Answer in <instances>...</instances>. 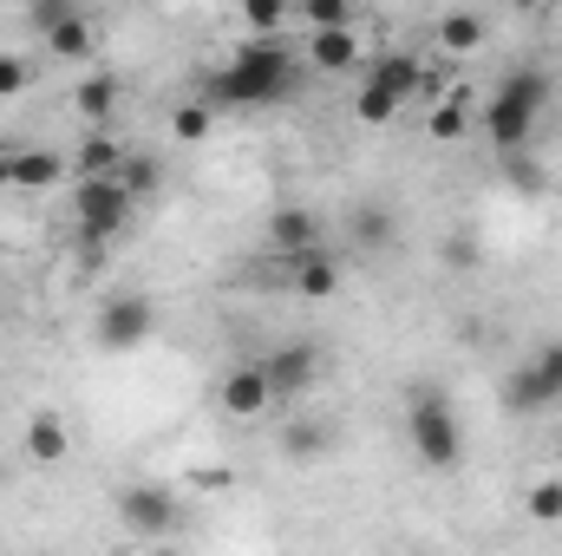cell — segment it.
<instances>
[{"mask_svg": "<svg viewBox=\"0 0 562 556\" xmlns=\"http://www.w3.org/2000/svg\"><path fill=\"white\" fill-rule=\"evenodd\" d=\"M288 73H294L288 40H249V46H236V59L210 79V112L216 105H269V99L288 92Z\"/></svg>", "mask_w": 562, "mask_h": 556, "instance_id": "6da1fadb", "label": "cell"}, {"mask_svg": "<svg viewBox=\"0 0 562 556\" xmlns=\"http://www.w3.org/2000/svg\"><path fill=\"white\" fill-rule=\"evenodd\" d=\"M543 105H550V73H537V66H517L504 86H497V99L484 105V138L497 144V151H524L530 132H537V119H543Z\"/></svg>", "mask_w": 562, "mask_h": 556, "instance_id": "7a4b0ae2", "label": "cell"}, {"mask_svg": "<svg viewBox=\"0 0 562 556\" xmlns=\"http://www.w3.org/2000/svg\"><path fill=\"white\" fill-rule=\"evenodd\" d=\"M406 432H413V452H419L425 471H451V465L464 458L458 413H451V400H445V393H431V387L413 393V407H406Z\"/></svg>", "mask_w": 562, "mask_h": 556, "instance_id": "3957f363", "label": "cell"}, {"mask_svg": "<svg viewBox=\"0 0 562 556\" xmlns=\"http://www.w3.org/2000/svg\"><path fill=\"white\" fill-rule=\"evenodd\" d=\"M132 190L119 177H92V184H72V236L79 243H119L125 223H132Z\"/></svg>", "mask_w": 562, "mask_h": 556, "instance_id": "277c9868", "label": "cell"}, {"mask_svg": "<svg viewBox=\"0 0 562 556\" xmlns=\"http://www.w3.org/2000/svg\"><path fill=\"white\" fill-rule=\"evenodd\" d=\"M562 400V341L550 347H537L524 367H510V380H504V407L510 413H543V407H557Z\"/></svg>", "mask_w": 562, "mask_h": 556, "instance_id": "5b68a950", "label": "cell"}, {"mask_svg": "<svg viewBox=\"0 0 562 556\" xmlns=\"http://www.w3.org/2000/svg\"><path fill=\"white\" fill-rule=\"evenodd\" d=\"M119 524H125L132 537L164 544V537L183 524V504H177L170 485H125V491H119Z\"/></svg>", "mask_w": 562, "mask_h": 556, "instance_id": "8992f818", "label": "cell"}, {"mask_svg": "<svg viewBox=\"0 0 562 556\" xmlns=\"http://www.w3.org/2000/svg\"><path fill=\"white\" fill-rule=\"evenodd\" d=\"M150 321H157V308H150L144 294H119V301H105V314H99V347H105V354L138 347L144 334H150Z\"/></svg>", "mask_w": 562, "mask_h": 556, "instance_id": "52a82bcc", "label": "cell"}, {"mask_svg": "<svg viewBox=\"0 0 562 556\" xmlns=\"http://www.w3.org/2000/svg\"><path fill=\"white\" fill-rule=\"evenodd\" d=\"M216 400H223V413H229V419H262V413H269V407H276V393H269L262 360L229 367V374H223V387H216Z\"/></svg>", "mask_w": 562, "mask_h": 556, "instance_id": "ba28073f", "label": "cell"}, {"mask_svg": "<svg viewBox=\"0 0 562 556\" xmlns=\"http://www.w3.org/2000/svg\"><path fill=\"white\" fill-rule=\"evenodd\" d=\"M262 374H269V393L281 400H294V393H307L314 387V374H321V354L307 347V341H288V347H276L269 360H262Z\"/></svg>", "mask_w": 562, "mask_h": 556, "instance_id": "9c48e42d", "label": "cell"}, {"mask_svg": "<svg viewBox=\"0 0 562 556\" xmlns=\"http://www.w3.org/2000/svg\"><path fill=\"white\" fill-rule=\"evenodd\" d=\"M269 243L281 249V263H294V256L321 249V223H314V210H301V203H281L276 216H269Z\"/></svg>", "mask_w": 562, "mask_h": 556, "instance_id": "30bf717a", "label": "cell"}, {"mask_svg": "<svg viewBox=\"0 0 562 556\" xmlns=\"http://www.w3.org/2000/svg\"><path fill=\"white\" fill-rule=\"evenodd\" d=\"M281 269H288V276H294V288H301V294H307V301H334V294H340V263H334V256H327V249H307V256H294V263H281Z\"/></svg>", "mask_w": 562, "mask_h": 556, "instance_id": "8fae6325", "label": "cell"}, {"mask_svg": "<svg viewBox=\"0 0 562 556\" xmlns=\"http://www.w3.org/2000/svg\"><path fill=\"white\" fill-rule=\"evenodd\" d=\"M26 458L33 465H59V458H72V425L59 413H33L26 419Z\"/></svg>", "mask_w": 562, "mask_h": 556, "instance_id": "7c38bea8", "label": "cell"}, {"mask_svg": "<svg viewBox=\"0 0 562 556\" xmlns=\"http://www.w3.org/2000/svg\"><path fill=\"white\" fill-rule=\"evenodd\" d=\"M334 419H281V458H321V452H334Z\"/></svg>", "mask_w": 562, "mask_h": 556, "instance_id": "4fadbf2b", "label": "cell"}, {"mask_svg": "<svg viewBox=\"0 0 562 556\" xmlns=\"http://www.w3.org/2000/svg\"><path fill=\"white\" fill-rule=\"evenodd\" d=\"M125 157H132V151L112 138V132H92V138L72 151V170H79V184H92V177H119Z\"/></svg>", "mask_w": 562, "mask_h": 556, "instance_id": "5bb4252c", "label": "cell"}, {"mask_svg": "<svg viewBox=\"0 0 562 556\" xmlns=\"http://www.w3.org/2000/svg\"><path fill=\"white\" fill-rule=\"evenodd\" d=\"M119 99H125V86H119L112 73H92V79H79V86H72V112H79V119H92V125H105V119L119 112Z\"/></svg>", "mask_w": 562, "mask_h": 556, "instance_id": "9a60e30c", "label": "cell"}, {"mask_svg": "<svg viewBox=\"0 0 562 556\" xmlns=\"http://www.w3.org/2000/svg\"><path fill=\"white\" fill-rule=\"evenodd\" d=\"M59 177H66V157H59V151H46V144L13 151V184H20V190H53Z\"/></svg>", "mask_w": 562, "mask_h": 556, "instance_id": "2e32d148", "label": "cell"}, {"mask_svg": "<svg viewBox=\"0 0 562 556\" xmlns=\"http://www.w3.org/2000/svg\"><path fill=\"white\" fill-rule=\"evenodd\" d=\"M367 79H380V86H386V92H400V99L425 92V66H419V53H380Z\"/></svg>", "mask_w": 562, "mask_h": 556, "instance_id": "e0dca14e", "label": "cell"}, {"mask_svg": "<svg viewBox=\"0 0 562 556\" xmlns=\"http://www.w3.org/2000/svg\"><path fill=\"white\" fill-rule=\"evenodd\" d=\"M307 59H314L321 73H347V66L360 59V40H353V26H347V33H314V40H307Z\"/></svg>", "mask_w": 562, "mask_h": 556, "instance_id": "ac0fdd59", "label": "cell"}, {"mask_svg": "<svg viewBox=\"0 0 562 556\" xmlns=\"http://www.w3.org/2000/svg\"><path fill=\"white\" fill-rule=\"evenodd\" d=\"M393 236H400V216H393L386 203H360V210H353V243H360V249H386Z\"/></svg>", "mask_w": 562, "mask_h": 556, "instance_id": "d6986e66", "label": "cell"}, {"mask_svg": "<svg viewBox=\"0 0 562 556\" xmlns=\"http://www.w3.org/2000/svg\"><path fill=\"white\" fill-rule=\"evenodd\" d=\"M438 46L445 53H477L484 46V20L477 13H438Z\"/></svg>", "mask_w": 562, "mask_h": 556, "instance_id": "ffe728a7", "label": "cell"}, {"mask_svg": "<svg viewBox=\"0 0 562 556\" xmlns=\"http://www.w3.org/2000/svg\"><path fill=\"white\" fill-rule=\"evenodd\" d=\"M400 105H406L400 92H386L380 79H367V86H360V99H353V119H360V125H393V119H400Z\"/></svg>", "mask_w": 562, "mask_h": 556, "instance_id": "44dd1931", "label": "cell"}, {"mask_svg": "<svg viewBox=\"0 0 562 556\" xmlns=\"http://www.w3.org/2000/svg\"><path fill=\"white\" fill-rule=\"evenodd\" d=\"M46 53H59V59H86V53H92V20H86V13L59 20V26L46 33Z\"/></svg>", "mask_w": 562, "mask_h": 556, "instance_id": "7402d4cb", "label": "cell"}, {"mask_svg": "<svg viewBox=\"0 0 562 556\" xmlns=\"http://www.w3.org/2000/svg\"><path fill=\"white\" fill-rule=\"evenodd\" d=\"M119 184H125V190H132V203H138V197H150V190L164 184V164H157V157H144V151H132V157H125V170H119Z\"/></svg>", "mask_w": 562, "mask_h": 556, "instance_id": "603a6c76", "label": "cell"}, {"mask_svg": "<svg viewBox=\"0 0 562 556\" xmlns=\"http://www.w3.org/2000/svg\"><path fill=\"white\" fill-rule=\"evenodd\" d=\"M210 125H216L210 99H203V105H177V112H170V132H177V144H203V138H210Z\"/></svg>", "mask_w": 562, "mask_h": 556, "instance_id": "cb8c5ba5", "label": "cell"}, {"mask_svg": "<svg viewBox=\"0 0 562 556\" xmlns=\"http://www.w3.org/2000/svg\"><path fill=\"white\" fill-rule=\"evenodd\" d=\"M464 132H471V112H464V92H458V99H445V105L431 112V138H438V144H458Z\"/></svg>", "mask_w": 562, "mask_h": 556, "instance_id": "d4e9b609", "label": "cell"}, {"mask_svg": "<svg viewBox=\"0 0 562 556\" xmlns=\"http://www.w3.org/2000/svg\"><path fill=\"white\" fill-rule=\"evenodd\" d=\"M307 26L314 33H347L353 26V7L347 0H307Z\"/></svg>", "mask_w": 562, "mask_h": 556, "instance_id": "484cf974", "label": "cell"}, {"mask_svg": "<svg viewBox=\"0 0 562 556\" xmlns=\"http://www.w3.org/2000/svg\"><path fill=\"white\" fill-rule=\"evenodd\" d=\"M524 511H530L537 524H562V485H557V478H543V485H530V498H524Z\"/></svg>", "mask_w": 562, "mask_h": 556, "instance_id": "4316f807", "label": "cell"}, {"mask_svg": "<svg viewBox=\"0 0 562 556\" xmlns=\"http://www.w3.org/2000/svg\"><path fill=\"white\" fill-rule=\"evenodd\" d=\"M243 20H249V33L276 40L281 26H288V7H281V0H249V7H243Z\"/></svg>", "mask_w": 562, "mask_h": 556, "instance_id": "83f0119b", "label": "cell"}, {"mask_svg": "<svg viewBox=\"0 0 562 556\" xmlns=\"http://www.w3.org/2000/svg\"><path fill=\"white\" fill-rule=\"evenodd\" d=\"M445 269H458V276L477 269V236H471V230H458V236L445 243Z\"/></svg>", "mask_w": 562, "mask_h": 556, "instance_id": "f1b7e54d", "label": "cell"}, {"mask_svg": "<svg viewBox=\"0 0 562 556\" xmlns=\"http://www.w3.org/2000/svg\"><path fill=\"white\" fill-rule=\"evenodd\" d=\"M26 79H33V73H26V59H20V53H0V99H20V92H26Z\"/></svg>", "mask_w": 562, "mask_h": 556, "instance_id": "f546056e", "label": "cell"}, {"mask_svg": "<svg viewBox=\"0 0 562 556\" xmlns=\"http://www.w3.org/2000/svg\"><path fill=\"white\" fill-rule=\"evenodd\" d=\"M26 20H33L40 33H53L59 20H72V0H33V7H26Z\"/></svg>", "mask_w": 562, "mask_h": 556, "instance_id": "4dcf8cb0", "label": "cell"}, {"mask_svg": "<svg viewBox=\"0 0 562 556\" xmlns=\"http://www.w3.org/2000/svg\"><path fill=\"white\" fill-rule=\"evenodd\" d=\"M510 184H517V190H537V170H530L524 157H510Z\"/></svg>", "mask_w": 562, "mask_h": 556, "instance_id": "1f68e13d", "label": "cell"}, {"mask_svg": "<svg viewBox=\"0 0 562 556\" xmlns=\"http://www.w3.org/2000/svg\"><path fill=\"white\" fill-rule=\"evenodd\" d=\"M0 184H13V151H0Z\"/></svg>", "mask_w": 562, "mask_h": 556, "instance_id": "d6a6232c", "label": "cell"}, {"mask_svg": "<svg viewBox=\"0 0 562 556\" xmlns=\"http://www.w3.org/2000/svg\"><path fill=\"white\" fill-rule=\"evenodd\" d=\"M150 556H177V551H170V544H157V551H150Z\"/></svg>", "mask_w": 562, "mask_h": 556, "instance_id": "836d02e7", "label": "cell"}, {"mask_svg": "<svg viewBox=\"0 0 562 556\" xmlns=\"http://www.w3.org/2000/svg\"><path fill=\"white\" fill-rule=\"evenodd\" d=\"M557 210H562V203H557Z\"/></svg>", "mask_w": 562, "mask_h": 556, "instance_id": "e575fe53", "label": "cell"}]
</instances>
